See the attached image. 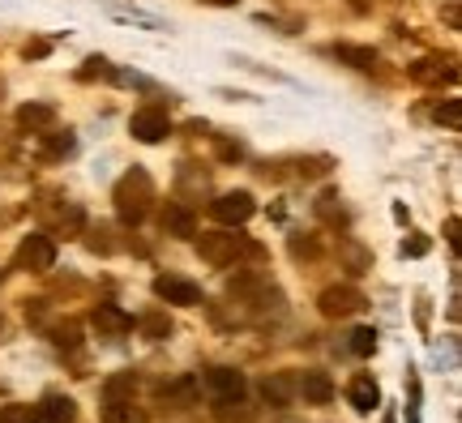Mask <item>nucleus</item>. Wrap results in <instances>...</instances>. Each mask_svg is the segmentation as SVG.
<instances>
[{
    "mask_svg": "<svg viewBox=\"0 0 462 423\" xmlns=\"http://www.w3.org/2000/svg\"><path fill=\"white\" fill-rule=\"evenodd\" d=\"M112 201H116L120 223L137 227V223H142V218L150 214V206H154V184H150V176L142 171V167H133V171H125V176L116 179Z\"/></svg>",
    "mask_w": 462,
    "mask_h": 423,
    "instance_id": "nucleus-1",
    "label": "nucleus"
},
{
    "mask_svg": "<svg viewBox=\"0 0 462 423\" xmlns=\"http://www.w3.org/2000/svg\"><path fill=\"white\" fill-rule=\"evenodd\" d=\"M198 253H201V261H210V265H218V270H227V265H236L240 257H253L257 244H248L245 235H201Z\"/></svg>",
    "mask_w": 462,
    "mask_h": 423,
    "instance_id": "nucleus-2",
    "label": "nucleus"
},
{
    "mask_svg": "<svg viewBox=\"0 0 462 423\" xmlns=\"http://www.w3.org/2000/svg\"><path fill=\"white\" fill-rule=\"evenodd\" d=\"M56 265V244H51V235L43 231H31L14 253V270H31V274H43Z\"/></svg>",
    "mask_w": 462,
    "mask_h": 423,
    "instance_id": "nucleus-3",
    "label": "nucleus"
},
{
    "mask_svg": "<svg viewBox=\"0 0 462 423\" xmlns=\"http://www.w3.org/2000/svg\"><path fill=\"white\" fill-rule=\"evenodd\" d=\"M368 299H364V291H356V287H326V291L317 295V308H321V317H330V321H338V317H356V312L364 308Z\"/></svg>",
    "mask_w": 462,
    "mask_h": 423,
    "instance_id": "nucleus-4",
    "label": "nucleus"
},
{
    "mask_svg": "<svg viewBox=\"0 0 462 423\" xmlns=\"http://www.w3.org/2000/svg\"><path fill=\"white\" fill-rule=\"evenodd\" d=\"M253 210H257V201L245 193V189H236V193H223L210 201V214H215L223 227H240V223H248L253 218Z\"/></svg>",
    "mask_w": 462,
    "mask_h": 423,
    "instance_id": "nucleus-5",
    "label": "nucleus"
},
{
    "mask_svg": "<svg viewBox=\"0 0 462 423\" xmlns=\"http://www.w3.org/2000/svg\"><path fill=\"white\" fill-rule=\"evenodd\" d=\"M129 133L137 142H146V146H159L167 133H171V120H167L163 107H142V112H133Z\"/></svg>",
    "mask_w": 462,
    "mask_h": 423,
    "instance_id": "nucleus-6",
    "label": "nucleus"
},
{
    "mask_svg": "<svg viewBox=\"0 0 462 423\" xmlns=\"http://www.w3.org/2000/svg\"><path fill=\"white\" fill-rule=\"evenodd\" d=\"M154 295L167 299V304H180V308H198L201 304V287L180 274H159L154 278Z\"/></svg>",
    "mask_w": 462,
    "mask_h": 423,
    "instance_id": "nucleus-7",
    "label": "nucleus"
},
{
    "mask_svg": "<svg viewBox=\"0 0 462 423\" xmlns=\"http://www.w3.org/2000/svg\"><path fill=\"white\" fill-rule=\"evenodd\" d=\"M206 390L215 393L218 402H236V398H245V372H236V368H210L206 372Z\"/></svg>",
    "mask_w": 462,
    "mask_h": 423,
    "instance_id": "nucleus-8",
    "label": "nucleus"
},
{
    "mask_svg": "<svg viewBox=\"0 0 462 423\" xmlns=\"http://www.w3.org/2000/svg\"><path fill=\"white\" fill-rule=\"evenodd\" d=\"M296 393H304V402H313V407H326V402H334V381H330V372H317V368H309L304 376H296Z\"/></svg>",
    "mask_w": 462,
    "mask_h": 423,
    "instance_id": "nucleus-9",
    "label": "nucleus"
},
{
    "mask_svg": "<svg viewBox=\"0 0 462 423\" xmlns=\"http://www.w3.org/2000/svg\"><path fill=\"white\" fill-rule=\"evenodd\" d=\"M411 78L424 86L458 82V65H454V56H429V60H420V65L411 69Z\"/></svg>",
    "mask_w": 462,
    "mask_h": 423,
    "instance_id": "nucleus-10",
    "label": "nucleus"
},
{
    "mask_svg": "<svg viewBox=\"0 0 462 423\" xmlns=\"http://www.w3.org/2000/svg\"><path fill=\"white\" fill-rule=\"evenodd\" d=\"M262 393H265V402L270 407H291L300 393H296V376L291 372H270L262 376Z\"/></svg>",
    "mask_w": 462,
    "mask_h": 423,
    "instance_id": "nucleus-11",
    "label": "nucleus"
},
{
    "mask_svg": "<svg viewBox=\"0 0 462 423\" xmlns=\"http://www.w3.org/2000/svg\"><path fill=\"white\" fill-rule=\"evenodd\" d=\"M90 321H95V329L107 334V338H120V334H129L133 329V317L129 312H120L116 304H99V308L90 312Z\"/></svg>",
    "mask_w": 462,
    "mask_h": 423,
    "instance_id": "nucleus-12",
    "label": "nucleus"
},
{
    "mask_svg": "<svg viewBox=\"0 0 462 423\" xmlns=\"http://www.w3.org/2000/svg\"><path fill=\"white\" fill-rule=\"evenodd\" d=\"M78 419V402L65 398V393H48L39 402V423H73Z\"/></svg>",
    "mask_w": 462,
    "mask_h": 423,
    "instance_id": "nucleus-13",
    "label": "nucleus"
},
{
    "mask_svg": "<svg viewBox=\"0 0 462 423\" xmlns=\"http://www.w3.org/2000/svg\"><path fill=\"white\" fill-rule=\"evenodd\" d=\"M351 407L356 410H364V415H368V410H377V402H381V390H377V381H373V376H356V381H351Z\"/></svg>",
    "mask_w": 462,
    "mask_h": 423,
    "instance_id": "nucleus-14",
    "label": "nucleus"
},
{
    "mask_svg": "<svg viewBox=\"0 0 462 423\" xmlns=\"http://www.w3.org/2000/svg\"><path fill=\"white\" fill-rule=\"evenodd\" d=\"M163 227L171 231V235H180V240H193V235H198V218H193V210H189V206H167V210H163Z\"/></svg>",
    "mask_w": 462,
    "mask_h": 423,
    "instance_id": "nucleus-15",
    "label": "nucleus"
},
{
    "mask_svg": "<svg viewBox=\"0 0 462 423\" xmlns=\"http://www.w3.org/2000/svg\"><path fill=\"white\" fill-rule=\"evenodd\" d=\"M103 423H150V415L142 407H133L129 398V402H107L103 407Z\"/></svg>",
    "mask_w": 462,
    "mask_h": 423,
    "instance_id": "nucleus-16",
    "label": "nucleus"
},
{
    "mask_svg": "<svg viewBox=\"0 0 462 423\" xmlns=\"http://www.w3.org/2000/svg\"><path fill=\"white\" fill-rule=\"evenodd\" d=\"M133 390H137V376L120 372V376H112V381L103 385V402H129Z\"/></svg>",
    "mask_w": 462,
    "mask_h": 423,
    "instance_id": "nucleus-17",
    "label": "nucleus"
},
{
    "mask_svg": "<svg viewBox=\"0 0 462 423\" xmlns=\"http://www.w3.org/2000/svg\"><path fill=\"white\" fill-rule=\"evenodd\" d=\"M334 56H338V60H346L351 69H373V65H377V51H373V48H351V43H338V48H334Z\"/></svg>",
    "mask_w": 462,
    "mask_h": 423,
    "instance_id": "nucleus-18",
    "label": "nucleus"
},
{
    "mask_svg": "<svg viewBox=\"0 0 462 423\" xmlns=\"http://www.w3.org/2000/svg\"><path fill=\"white\" fill-rule=\"evenodd\" d=\"M51 120H56V112L43 107V103H26V107L17 112V124H26V129H48Z\"/></svg>",
    "mask_w": 462,
    "mask_h": 423,
    "instance_id": "nucleus-19",
    "label": "nucleus"
},
{
    "mask_svg": "<svg viewBox=\"0 0 462 423\" xmlns=\"http://www.w3.org/2000/svg\"><path fill=\"white\" fill-rule=\"evenodd\" d=\"M159 398H167V402H193V398H198V381H193V376L171 381V385H163V390H159Z\"/></svg>",
    "mask_w": 462,
    "mask_h": 423,
    "instance_id": "nucleus-20",
    "label": "nucleus"
},
{
    "mask_svg": "<svg viewBox=\"0 0 462 423\" xmlns=\"http://www.w3.org/2000/svg\"><path fill=\"white\" fill-rule=\"evenodd\" d=\"M137 329H142V334H146L150 342H163L167 334H171V321H167V317H159V312H154V317H142V321H137Z\"/></svg>",
    "mask_w": 462,
    "mask_h": 423,
    "instance_id": "nucleus-21",
    "label": "nucleus"
},
{
    "mask_svg": "<svg viewBox=\"0 0 462 423\" xmlns=\"http://www.w3.org/2000/svg\"><path fill=\"white\" fill-rule=\"evenodd\" d=\"M0 423H39V407H26V402L0 407Z\"/></svg>",
    "mask_w": 462,
    "mask_h": 423,
    "instance_id": "nucleus-22",
    "label": "nucleus"
},
{
    "mask_svg": "<svg viewBox=\"0 0 462 423\" xmlns=\"http://www.w3.org/2000/svg\"><path fill=\"white\" fill-rule=\"evenodd\" d=\"M218 419L223 423H253V410L245 407V398H236V402H218Z\"/></svg>",
    "mask_w": 462,
    "mask_h": 423,
    "instance_id": "nucleus-23",
    "label": "nucleus"
},
{
    "mask_svg": "<svg viewBox=\"0 0 462 423\" xmlns=\"http://www.w3.org/2000/svg\"><path fill=\"white\" fill-rule=\"evenodd\" d=\"M351 351H356V355H373V351H377V329L373 326L356 329V334H351Z\"/></svg>",
    "mask_w": 462,
    "mask_h": 423,
    "instance_id": "nucleus-24",
    "label": "nucleus"
},
{
    "mask_svg": "<svg viewBox=\"0 0 462 423\" xmlns=\"http://www.w3.org/2000/svg\"><path fill=\"white\" fill-rule=\"evenodd\" d=\"M437 120H441V124H449V129H458V124H462V103H458V98H449L446 107H437Z\"/></svg>",
    "mask_w": 462,
    "mask_h": 423,
    "instance_id": "nucleus-25",
    "label": "nucleus"
},
{
    "mask_svg": "<svg viewBox=\"0 0 462 423\" xmlns=\"http://www.w3.org/2000/svg\"><path fill=\"white\" fill-rule=\"evenodd\" d=\"M51 342H56V346H78V326H60Z\"/></svg>",
    "mask_w": 462,
    "mask_h": 423,
    "instance_id": "nucleus-26",
    "label": "nucleus"
},
{
    "mask_svg": "<svg viewBox=\"0 0 462 423\" xmlns=\"http://www.w3.org/2000/svg\"><path fill=\"white\" fill-rule=\"evenodd\" d=\"M69 150H73V137H69V133H60V137H51L48 154H69Z\"/></svg>",
    "mask_w": 462,
    "mask_h": 423,
    "instance_id": "nucleus-27",
    "label": "nucleus"
},
{
    "mask_svg": "<svg viewBox=\"0 0 462 423\" xmlns=\"http://www.w3.org/2000/svg\"><path fill=\"white\" fill-rule=\"evenodd\" d=\"M429 253V240H411V244H402V257H424Z\"/></svg>",
    "mask_w": 462,
    "mask_h": 423,
    "instance_id": "nucleus-28",
    "label": "nucleus"
},
{
    "mask_svg": "<svg viewBox=\"0 0 462 423\" xmlns=\"http://www.w3.org/2000/svg\"><path fill=\"white\" fill-rule=\"evenodd\" d=\"M215 5H231V0H215Z\"/></svg>",
    "mask_w": 462,
    "mask_h": 423,
    "instance_id": "nucleus-29",
    "label": "nucleus"
},
{
    "mask_svg": "<svg viewBox=\"0 0 462 423\" xmlns=\"http://www.w3.org/2000/svg\"><path fill=\"white\" fill-rule=\"evenodd\" d=\"M0 329H5V321H0Z\"/></svg>",
    "mask_w": 462,
    "mask_h": 423,
    "instance_id": "nucleus-30",
    "label": "nucleus"
}]
</instances>
